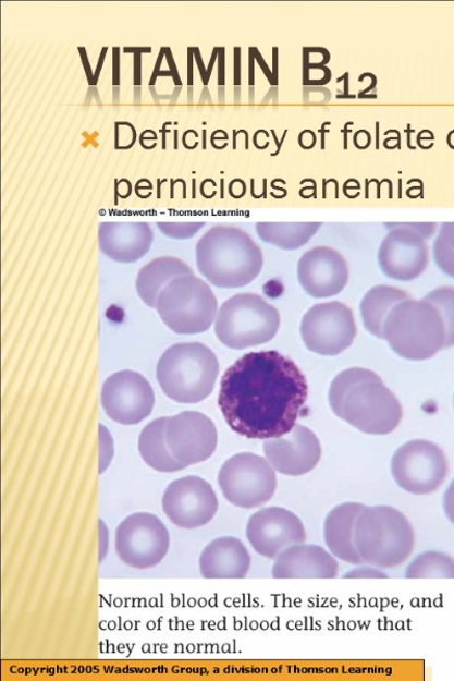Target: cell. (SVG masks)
Instances as JSON below:
<instances>
[{
	"label": "cell",
	"instance_id": "31",
	"mask_svg": "<svg viewBox=\"0 0 454 681\" xmlns=\"http://www.w3.org/2000/svg\"><path fill=\"white\" fill-rule=\"evenodd\" d=\"M204 223H159L158 228L173 239H188L194 236Z\"/></svg>",
	"mask_w": 454,
	"mask_h": 681
},
{
	"label": "cell",
	"instance_id": "7",
	"mask_svg": "<svg viewBox=\"0 0 454 681\" xmlns=\"http://www.w3.org/2000/svg\"><path fill=\"white\" fill-rule=\"evenodd\" d=\"M279 311L255 293L235 294L222 305L216 321L218 339L243 350L272 341L280 329Z\"/></svg>",
	"mask_w": 454,
	"mask_h": 681
},
{
	"label": "cell",
	"instance_id": "11",
	"mask_svg": "<svg viewBox=\"0 0 454 681\" xmlns=\"http://www.w3.org/2000/svg\"><path fill=\"white\" fill-rule=\"evenodd\" d=\"M171 536L165 524L149 512L125 518L115 532V551L126 566L145 570L162 562L169 554Z\"/></svg>",
	"mask_w": 454,
	"mask_h": 681
},
{
	"label": "cell",
	"instance_id": "14",
	"mask_svg": "<svg viewBox=\"0 0 454 681\" xmlns=\"http://www.w3.org/2000/svg\"><path fill=\"white\" fill-rule=\"evenodd\" d=\"M162 508L171 523L179 528L196 530L213 520L219 511V499L207 481L198 476H185L168 486Z\"/></svg>",
	"mask_w": 454,
	"mask_h": 681
},
{
	"label": "cell",
	"instance_id": "54",
	"mask_svg": "<svg viewBox=\"0 0 454 681\" xmlns=\"http://www.w3.org/2000/svg\"><path fill=\"white\" fill-rule=\"evenodd\" d=\"M223 184H224V180H222V193H221V197L224 198V193H223Z\"/></svg>",
	"mask_w": 454,
	"mask_h": 681
},
{
	"label": "cell",
	"instance_id": "32",
	"mask_svg": "<svg viewBox=\"0 0 454 681\" xmlns=\"http://www.w3.org/2000/svg\"><path fill=\"white\" fill-rule=\"evenodd\" d=\"M343 579H389L385 572L379 568L371 566H361L353 569L343 576Z\"/></svg>",
	"mask_w": 454,
	"mask_h": 681
},
{
	"label": "cell",
	"instance_id": "15",
	"mask_svg": "<svg viewBox=\"0 0 454 681\" xmlns=\"http://www.w3.org/2000/svg\"><path fill=\"white\" fill-rule=\"evenodd\" d=\"M101 404L107 416L115 423L137 425L150 416L155 406V393L142 374L122 370L105 380Z\"/></svg>",
	"mask_w": 454,
	"mask_h": 681
},
{
	"label": "cell",
	"instance_id": "17",
	"mask_svg": "<svg viewBox=\"0 0 454 681\" xmlns=\"http://www.w3.org/2000/svg\"><path fill=\"white\" fill-rule=\"evenodd\" d=\"M165 436L172 455L184 469L208 460L219 443L216 424L198 412L169 417Z\"/></svg>",
	"mask_w": 454,
	"mask_h": 681
},
{
	"label": "cell",
	"instance_id": "49",
	"mask_svg": "<svg viewBox=\"0 0 454 681\" xmlns=\"http://www.w3.org/2000/svg\"><path fill=\"white\" fill-rule=\"evenodd\" d=\"M175 180H171V198H174Z\"/></svg>",
	"mask_w": 454,
	"mask_h": 681
},
{
	"label": "cell",
	"instance_id": "24",
	"mask_svg": "<svg viewBox=\"0 0 454 681\" xmlns=\"http://www.w3.org/2000/svg\"><path fill=\"white\" fill-rule=\"evenodd\" d=\"M186 276H194V271L182 260L173 257L157 258L139 271L138 294L148 307L156 308L160 292L174 279Z\"/></svg>",
	"mask_w": 454,
	"mask_h": 681
},
{
	"label": "cell",
	"instance_id": "50",
	"mask_svg": "<svg viewBox=\"0 0 454 681\" xmlns=\"http://www.w3.org/2000/svg\"><path fill=\"white\" fill-rule=\"evenodd\" d=\"M174 141H175L174 142V144H175L174 148L177 149V131L176 130L174 131Z\"/></svg>",
	"mask_w": 454,
	"mask_h": 681
},
{
	"label": "cell",
	"instance_id": "22",
	"mask_svg": "<svg viewBox=\"0 0 454 681\" xmlns=\"http://www.w3.org/2000/svg\"><path fill=\"white\" fill-rule=\"evenodd\" d=\"M99 240L107 257L119 263H135L148 253L152 233L145 223H103Z\"/></svg>",
	"mask_w": 454,
	"mask_h": 681
},
{
	"label": "cell",
	"instance_id": "53",
	"mask_svg": "<svg viewBox=\"0 0 454 681\" xmlns=\"http://www.w3.org/2000/svg\"><path fill=\"white\" fill-rule=\"evenodd\" d=\"M204 149L206 148V131H204Z\"/></svg>",
	"mask_w": 454,
	"mask_h": 681
},
{
	"label": "cell",
	"instance_id": "42",
	"mask_svg": "<svg viewBox=\"0 0 454 681\" xmlns=\"http://www.w3.org/2000/svg\"><path fill=\"white\" fill-rule=\"evenodd\" d=\"M327 125H331V122H326L319 130L320 135H322V149H326V134L330 133V130H326Z\"/></svg>",
	"mask_w": 454,
	"mask_h": 681
},
{
	"label": "cell",
	"instance_id": "16",
	"mask_svg": "<svg viewBox=\"0 0 454 681\" xmlns=\"http://www.w3.org/2000/svg\"><path fill=\"white\" fill-rule=\"evenodd\" d=\"M247 538L258 555L277 560L289 548L304 544L307 533L296 513L281 507H269L249 518Z\"/></svg>",
	"mask_w": 454,
	"mask_h": 681
},
{
	"label": "cell",
	"instance_id": "45",
	"mask_svg": "<svg viewBox=\"0 0 454 681\" xmlns=\"http://www.w3.org/2000/svg\"><path fill=\"white\" fill-rule=\"evenodd\" d=\"M380 148V122H377V149Z\"/></svg>",
	"mask_w": 454,
	"mask_h": 681
},
{
	"label": "cell",
	"instance_id": "43",
	"mask_svg": "<svg viewBox=\"0 0 454 681\" xmlns=\"http://www.w3.org/2000/svg\"><path fill=\"white\" fill-rule=\"evenodd\" d=\"M172 124V122H168L164 124L163 130H162V134H163V150L167 149V134L170 132L168 130V126H170Z\"/></svg>",
	"mask_w": 454,
	"mask_h": 681
},
{
	"label": "cell",
	"instance_id": "33",
	"mask_svg": "<svg viewBox=\"0 0 454 681\" xmlns=\"http://www.w3.org/2000/svg\"><path fill=\"white\" fill-rule=\"evenodd\" d=\"M140 49L142 48H127V47L124 48V52H126V53L127 52H133V51L136 52L135 86H140L142 85V70H140V66H142V60H140L142 52H148V53L151 52V48L150 47L144 48L143 51H140Z\"/></svg>",
	"mask_w": 454,
	"mask_h": 681
},
{
	"label": "cell",
	"instance_id": "46",
	"mask_svg": "<svg viewBox=\"0 0 454 681\" xmlns=\"http://www.w3.org/2000/svg\"><path fill=\"white\" fill-rule=\"evenodd\" d=\"M406 132H407V134H408V147H409V149L415 150V149H416V147H413V146H412V144H410V134H412L413 132H415V130H412V131H410V125H408V129H407V131H406Z\"/></svg>",
	"mask_w": 454,
	"mask_h": 681
},
{
	"label": "cell",
	"instance_id": "23",
	"mask_svg": "<svg viewBox=\"0 0 454 681\" xmlns=\"http://www.w3.org/2000/svg\"><path fill=\"white\" fill-rule=\"evenodd\" d=\"M366 506L346 502L336 506L327 516L324 538L330 552L339 560L354 564H364L355 544V526L359 513Z\"/></svg>",
	"mask_w": 454,
	"mask_h": 681
},
{
	"label": "cell",
	"instance_id": "6",
	"mask_svg": "<svg viewBox=\"0 0 454 681\" xmlns=\"http://www.w3.org/2000/svg\"><path fill=\"white\" fill-rule=\"evenodd\" d=\"M220 374L217 354L198 342L170 346L157 364L160 389L179 403H198L207 399Z\"/></svg>",
	"mask_w": 454,
	"mask_h": 681
},
{
	"label": "cell",
	"instance_id": "36",
	"mask_svg": "<svg viewBox=\"0 0 454 681\" xmlns=\"http://www.w3.org/2000/svg\"><path fill=\"white\" fill-rule=\"evenodd\" d=\"M120 48H114V70H113V85H121V70H120Z\"/></svg>",
	"mask_w": 454,
	"mask_h": 681
},
{
	"label": "cell",
	"instance_id": "2",
	"mask_svg": "<svg viewBox=\"0 0 454 681\" xmlns=\"http://www.w3.org/2000/svg\"><path fill=\"white\" fill-rule=\"evenodd\" d=\"M329 401L339 418L369 435L392 433L404 415L382 378L366 368L341 372L332 381Z\"/></svg>",
	"mask_w": 454,
	"mask_h": 681
},
{
	"label": "cell",
	"instance_id": "30",
	"mask_svg": "<svg viewBox=\"0 0 454 681\" xmlns=\"http://www.w3.org/2000/svg\"><path fill=\"white\" fill-rule=\"evenodd\" d=\"M114 457V442L111 433L99 425V474H103L111 466Z\"/></svg>",
	"mask_w": 454,
	"mask_h": 681
},
{
	"label": "cell",
	"instance_id": "8",
	"mask_svg": "<svg viewBox=\"0 0 454 681\" xmlns=\"http://www.w3.org/2000/svg\"><path fill=\"white\" fill-rule=\"evenodd\" d=\"M156 309L169 329L181 336L208 331L219 314L216 294L195 276L171 281L160 292Z\"/></svg>",
	"mask_w": 454,
	"mask_h": 681
},
{
	"label": "cell",
	"instance_id": "1",
	"mask_svg": "<svg viewBox=\"0 0 454 681\" xmlns=\"http://www.w3.org/2000/svg\"><path fill=\"white\" fill-rule=\"evenodd\" d=\"M308 398L299 367L278 351L245 354L224 373L219 405L230 428L251 440L282 438Z\"/></svg>",
	"mask_w": 454,
	"mask_h": 681
},
{
	"label": "cell",
	"instance_id": "27",
	"mask_svg": "<svg viewBox=\"0 0 454 681\" xmlns=\"http://www.w3.org/2000/svg\"><path fill=\"white\" fill-rule=\"evenodd\" d=\"M320 224H258L259 236L285 251L303 247L317 232Z\"/></svg>",
	"mask_w": 454,
	"mask_h": 681
},
{
	"label": "cell",
	"instance_id": "37",
	"mask_svg": "<svg viewBox=\"0 0 454 681\" xmlns=\"http://www.w3.org/2000/svg\"><path fill=\"white\" fill-rule=\"evenodd\" d=\"M78 51L79 53H82V58H83V63L88 76V81H89V85L90 86H96V81H95V74L93 73V71L90 70V65L87 59V53H86V49L78 47Z\"/></svg>",
	"mask_w": 454,
	"mask_h": 681
},
{
	"label": "cell",
	"instance_id": "13",
	"mask_svg": "<svg viewBox=\"0 0 454 681\" xmlns=\"http://www.w3.org/2000/svg\"><path fill=\"white\" fill-rule=\"evenodd\" d=\"M356 336L353 311L339 302L318 304L303 318L305 345L320 356H338L353 344Z\"/></svg>",
	"mask_w": 454,
	"mask_h": 681
},
{
	"label": "cell",
	"instance_id": "3",
	"mask_svg": "<svg viewBox=\"0 0 454 681\" xmlns=\"http://www.w3.org/2000/svg\"><path fill=\"white\" fill-rule=\"evenodd\" d=\"M384 339L400 357L419 362L452 346L454 330L434 304L409 297L386 317Z\"/></svg>",
	"mask_w": 454,
	"mask_h": 681
},
{
	"label": "cell",
	"instance_id": "34",
	"mask_svg": "<svg viewBox=\"0 0 454 681\" xmlns=\"http://www.w3.org/2000/svg\"><path fill=\"white\" fill-rule=\"evenodd\" d=\"M444 511L450 522L454 524V482L447 488L444 496Z\"/></svg>",
	"mask_w": 454,
	"mask_h": 681
},
{
	"label": "cell",
	"instance_id": "12",
	"mask_svg": "<svg viewBox=\"0 0 454 681\" xmlns=\"http://www.w3.org/2000/svg\"><path fill=\"white\" fill-rule=\"evenodd\" d=\"M381 245L379 263L384 275L396 281H413L429 264L425 238L433 234V224H397Z\"/></svg>",
	"mask_w": 454,
	"mask_h": 681
},
{
	"label": "cell",
	"instance_id": "38",
	"mask_svg": "<svg viewBox=\"0 0 454 681\" xmlns=\"http://www.w3.org/2000/svg\"><path fill=\"white\" fill-rule=\"evenodd\" d=\"M342 80H344V95L343 96H338V99H341V98H352V99H355L356 96L349 95V73H344L342 75V77H339L336 81L341 82Z\"/></svg>",
	"mask_w": 454,
	"mask_h": 681
},
{
	"label": "cell",
	"instance_id": "4",
	"mask_svg": "<svg viewBox=\"0 0 454 681\" xmlns=\"http://www.w3.org/2000/svg\"><path fill=\"white\" fill-rule=\"evenodd\" d=\"M262 254L253 239L234 228H213L197 244L201 275L220 289L251 283L261 271Z\"/></svg>",
	"mask_w": 454,
	"mask_h": 681
},
{
	"label": "cell",
	"instance_id": "19",
	"mask_svg": "<svg viewBox=\"0 0 454 681\" xmlns=\"http://www.w3.org/2000/svg\"><path fill=\"white\" fill-rule=\"evenodd\" d=\"M303 289L311 296L330 297L339 294L349 282V267L334 250L317 247L306 253L298 264Z\"/></svg>",
	"mask_w": 454,
	"mask_h": 681
},
{
	"label": "cell",
	"instance_id": "35",
	"mask_svg": "<svg viewBox=\"0 0 454 681\" xmlns=\"http://www.w3.org/2000/svg\"><path fill=\"white\" fill-rule=\"evenodd\" d=\"M107 548H109V532L102 521H99V560L100 562L107 555Z\"/></svg>",
	"mask_w": 454,
	"mask_h": 681
},
{
	"label": "cell",
	"instance_id": "10",
	"mask_svg": "<svg viewBox=\"0 0 454 681\" xmlns=\"http://www.w3.org/2000/svg\"><path fill=\"white\" fill-rule=\"evenodd\" d=\"M450 473L447 457L435 443L413 440L400 447L391 460V474L400 488L414 496L435 494Z\"/></svg>",
	"mask_w": 454,
	"mask_h": 681
},
{
	"label": "cell",
	"instance_id": "28",
	"mask_svg": "<svg viewBox=\"0 0 454 681\" xmlns=\"http://www.w3.org/2000/svg\"><path fill=\"white\" fill-rule=\"evenodd\" d=\"M406 579H454V559L443 552L426 551L415 558L406 570Z\"/></svg>",
	"mask_w": 454,
	"mask_h": 681
},
{
	"label": "cell",
	"instance_id": "20",
	"mask_svg": "<svg viewBox=\"0 0 454 681\" xmlns=\"http://www.w3.org/2000/svg\"><path fill=\"white\" fill-rule=\"evenodd\" d=\"M272 575L278 580H333L339 575V562L319 545L304 543L289 548L275 560Z\"/></svg>",
	"mask_w": 454,
	"mask_h": 681
},
{
	"label": "cell",
	"instance_id": "41",
	"mask_svg": "<svg viewBox=\"0 0 454 681\" xmlns=\"http://www.w3.org/2000/svg\"><path fill=\"white\" fill-rule=\"evenodd\" d=\"M271 132H272V134H273V136H274V141H275V144H277V146H278V150H277V153L272 154V156H278V155L280 154V151H281L282 145L284 144L285 136H286V134H287V130H285V131H284V134H283V136H282L283 141H282L281 143H279V142H278V136H277V134H275V131H274V130H272Z\"/></svg>",
	"mask_w": 454,
	"mask_h": 681
},
{
	"label": "cell",
	"instance_id": "26",
	"mask_svg": "<svg viewBox=\"0 0 454 681\" xmlns=\"http://www.w3.org/2000/svg\"><path fill=\"white\" fill-rule=\"evenodd\" d=\"M409 297L406 291L389 285H378L370 289L360 305L366 330L373 337L384 339L386 317L396 305Z\"/></svg>",
	"mask_w": 454,
	"mask_h": 681
},
{
	"label": "cell",
	"instance_id": "52",
	"mask_svg": "<svg viewBox=\"0 0 454 681\" xmlns=\"http://www.w3.org/2000/svg\"><path fill=\"white\" fill-rule=\"evenodd\" d=\"M193 183H194V186H193V189H194L193 198H196V193H195V191H196V180H194Z\"/></svg>",
	"mask_w": 454,
	"mask_h": 681
},
{
	"label": "cell",
	"instance_id": "51",
	"mask_svg": "<svg viewBox=\"0 0 454 681\" xmlns=\"http://www.w3.org/2000/svg\"><path fill=\"white\" fill-rule=\"evenodd\" d=\"M160 183H162V180H158V194H157L158 198H160Z\"/></svg>",
	"mask_w": 454,
	"mask_h": 681
},
{
	"label": "cell",
	"instance_id": "9",
	"mask_svg": "<svg viewBox=\"0 0 454 681\" xmlns=\"http://www.w3.org/2000/svg\"><path fill=\"white\" fill-rule=\"evenodd\" d=\"M219 485L231 504L255 509L270 502L275 496L277 472L270 461L261 455L237 453L223 463Z\"/></svg>",
	"mask_w": 454,
	"mask_h": 681
},
{
	"label": "cell",
	"instance_id": "18",
	"mask_svg": "<svg viewBox=\"0 0 454 681\" xmlns=\"http://www.w3.org/2000/svg\"><path fill=\"white\" fill-rule=\"evenodd\" d=\"M262 448L275 472L285 476L306 475L322 458V446L316 434L303 425H296L282 438L267 440Z\"/></svg>",
	"mask_w": 454,
	"mask_h": 681
},
{
	"label": "cell",
	"instance_id": "29",
	"mask_svg": "<svg viewBox=\"0 0 454 681\" xmlns=\"http://www.w3.org/2000/svg\"><path fill=\"white\" fill-rule=\"evenodd\" d=\"M444 226L435 243V259L439 267L451 278L454 277V226Z\"/></svg>",
	"mask_w": 454,
	"mask_h": 681
},
{
	"label": "cell",
	"instance_id": "40",
	"mask_svg": "<svg viewBox=\"0 0 454 681\" xmlns=\"http://www.w3.org/2000/svg\"><path fill=\"white\" fill-rule=\"evenodd\" d=\"M353 124H354V122L345 123V125H344V127L342 130V132L344 134V149L345 150L348 149V133L352 132V130H348V125H353Z\"/></svg>",
	"mask_w": 454,
	"mask_h": 681
},
{
	"label": "cell",
	"instance_id": "25",
	"mask_svg": "<svg viewBox=\"0 0 454 681\" xmlns=\"http://www.w3.org/2000/svg\"><path fill=\"white\" fill-rule=\"evenodd\" d=\"M169 417L157 418L149 423L139 436V452L147 465L159 473H176L184 470L172 455L167 443Z\"/></svg>",
	"mask_w": 454,
	"mask_h": 681
},
{
	"label": "cell",
	"instance_id": "39",
	"mask_svg": "<svg viewBox=\"0 0 454 681\" xmlns=\"http://www.w3.org/2000/svg\"><path fill=\"white\" fill-rule=\"evenodd\" d=\"M189 53H188V59H189V63H188V85L189 87L194 86V69H193V61H194V48H189Z\"/></svg>",
	"mask_w": 454,
	"mask_h": 681
},
{
	"label": "cell",
	"instance_id": "47",
	"mask_svg": "<svg viewBox=\"0 0 454 681\" xmlns=\"http://www.w3.org/2000/svg\"><path fill=\"white\" fill-rule=\"evenodd\" d=\"M329 182H333L335 184V198H339V182L335 179L329 180Z\"/></svg>",
	"mask_w": 454,
	"mask_h": 681
},
{
	"label": "cell",
	"instance_id": "21",
	"mask_svg": "<svg viewBox=\"0 0 454 681\" xmlns=\"http://www.w3.org/2000/svg\"><path fill=\"white\" fill-rule=\"evenodd\" d=\"M251 567V557L242 539L222 536L211 540L203 550L199 568L207 580L245 579Z\"/></svg>",
	"mask_w": 454,
	"mask_h": 681
},
{
	"label": "cell",
	"instance_id": "48",
	"mask_svg": "<svg viewBox=\"0 0 454 681\" xmlns=\"http://www.w3.org/2000/svg\"><path fill=\"white\" fill-rule=\"evenodd\" d=\"M400 189H398V198L403 197V181L398 180Z\"/></svg>",
	"mask_w": 454,
	"mask_h": 681
},
{
	"label": "cell",
	"instance_id": "44",
	"mask_svg": "<svg viewBox=\"0 0 454 681\" xmlns=\"http://www.w3.org/2000/svg\"><path fill=\"white\" fill-rule=\"evenodd\" d=\"M413 182H418V183L420 184V195H419V197H420V198H422V197H424V186H422V181H421V180H419V179H414V180H410V181L408 182V184H410V183H413Z\"/></svg>",
	"mask_w": 454,
	"mask_h": 681
},
{
	"label": "cell",
	"instance_id": "5",
	"mask_svg": "<svg viewBox=\"0 0 454 681\" xmlns=\"http://www.w3.org/2000/svg\"><path fill=\"white\" fill-rule=\"evenodd\" d=\"M416 537L408 518L390 506L365 507L355 526V544L364 563L381 570L404 564Z\"/></svg>",
	"mask_w": 454,
	"mask_h": 681
}]
</instances>
